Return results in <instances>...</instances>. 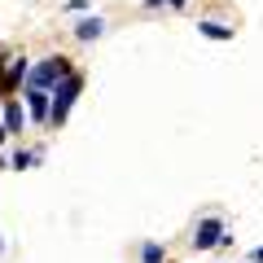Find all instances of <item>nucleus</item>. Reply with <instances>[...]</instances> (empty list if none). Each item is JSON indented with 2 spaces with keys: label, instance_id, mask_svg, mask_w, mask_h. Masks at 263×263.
I'll use <instances>...</instances> for the list:
<instances>
[{
  "label": "nucleus",
  "instance_id": "nucleus-13",
  "mask_svg": "<svg viewBox=\"0 0 263 263\" xmlns=\"http://www.w3.org/2000/svg\"><path fill=\"white\" fill-rule=\"evenodd\" d=\"M5 136H9V132H5V123H0V141H5Z\"/></svg>",
  "mask_w": 263,
  "mask_h": 263
},
{
  "label": "nucleus",
  "instance_id": "nucleus-5",
  "mask_svg": "<svg viewBox=\"0 0 263 263\" xmlns=\"http://www.w3.org/2000/svg\"><path fill=\"white\" fill-rule=\"evenodd\" d=\"M5 132H22V105H18V97H9V110H5Z\"/></svg>",
  "mask_w": 263,
  "mask_h": 263
},
{
  "label": "nucleus",
  "instance_id": "nucleus-10",
  "mask_svg": "<svg viewBox=\"0 0 263 263\" xmlns=\"http://www.w3.org/2000/svg\"><path fill=\"white\" fill-rule=\"evenodd\" d=\"M141 259H145V263H162V246H145Z\"/></svg>",
  "mask_w": 263,
  "mask_h": 263
},
{
  "label": "nucleus",
  "instance_id": "nucleus-7",
  "mask_svg": "<svg viewBox=\"0 0 263 263\" xmlns=\"http://www.w3.org/2000/svg\"><path fill=\"white\" fill-rule=\"evenodd\" d=\"M197 31H202V35H211V40H233V31H228L224 22H202Z\"/></svg>",
  "mask_w": 263,
  "mask_h": 263
},
{
  "label": "nucleus",
  "instance_id": "nucleus-9",
  "mask_svg": "<svg viewBox=\"0 0 263 263\" xmlns=\"http://www.w3.org/2000/svg\"><path fill=\"white\" fill-rule=\"evenodd\" d=\"M35 154H27V149H22V154H13V167H18V171H27V167H35Z\"/></svg>",
  "mask_w": 263,
  "mask_h": 263
},
{
  "label": "nucleus",
  "instance_id": "nucleus-2",
  "mask_svg": "<svg viewBox=\"0 0 263 263\" xmlns=\"http://www.w3.org/2000/svg\"><path fill=\"white\" fill-rule=\"evenodd\" d=\"M79 88H84V75H70L66 84H57V97H53V105H48V119L53 123H66V114H70V105H75Z\"/></svg>",
  "mask_w": 263,
  "mask_h": 263
},
{
  "label": "nucleus",
  "instance_id": "nucleus-12",
  "mask_svg": "<svg viewBox=\"0 0 263 263\" xmlns=\"http://www.w3.org/2000/svg\"><path fill=\"white\" fill-rule=\"evenodd\" d=\"M254 259H259V263H263V246H259V250H254Z\"/></svg>",
  "mask_w": 263,
  "mask_h": 263
},
{
  "label": "nucleus",
  "instance_id": "nucleus-11",
  "mask_svg": "<svg viewBox=\"0 0 263 263\" xmlns=\"http://www.w3.org/2000/svg\"><path fill=\"white\" fill-rule=\"evenodd\" d=\"M145 5H184V0H145Z\"/></svg>",
  "mask_w": 263,
  "mask_h": 263
},
{
  "label": "nucleus",
  "instance_id": "nucleus-8",
  "mask_svg": "<svg viewBox=\"0 0 263 263\" xmlns=\"http://www.w3.org/2000/svg\"><path fill=\"white\" fill-rule=\"evenodd\" d=\"M22 75H27V62H18V66H13L9 75H5V84H0V88H5V92H13V84H18Z\"/></svg>",
  "mask_w": 263,
  "mask_h": 263
},
{
  "label": "nucleus",
  "instance_id": "nucleus-1",
  "mask_svg": "<svg viewBox=\"0 0 263 263\" xmlns=\"http://www.w3.org/2000/svg\"><path fill=\"white\" fill-rule=\"evenodd\" d=\"M62 79H70V62L66 57H48V62H40V66H31V75H27V88H53V84H62Z\"/></svg>",
  "mask_w": 263,
  "mask_h": 263
},
{
  "label": "nucleus",
  "instance_id": "nucleus-6",
  "mask_svg": "<svg viewBox=\"0 0 263 263\" xmlns=\"http://www.w3.org/2000/svg\"><path fill=\"white\" fill-rule=\"evenodd\" d=\"M101 31H105V22H101V18H84V22L75 27V35H79V40H97Z\"/></svg>",
  "mask_w": 263,
  "mask_h": 263
},
{
  "label": "nucleus",
  "instance_id": "nucleus-4",
  "mask_svg": "<svg viewBox=\"0 0 263 263\" xmlns=\"http://www.w3.org/2000/svg\"><path fill=\"white\" fill-rule=\"evenodd\" d=\"M27 105H31V119H35V123L48 119V92H44V88H27Z\"/></svg>",
  "mask_w": 263,
  "mask_h": 263
},
{
  "label": "nucleus",
  "instance_id": "nucleus-3",
  "mask_svg": "<svg viewBox=\"0 0 263 263\" xmlns=\"http://www.w3.org/2000/svg\"><path fill=\"white\" fill-rule=\"evenodd\" d=\"M197 250H211V246H224V228H219V219H202L197 224V237H193Z\"/></svg>",
  "mask_w": 263,
  "mask_h": 263
}]
</instances>
